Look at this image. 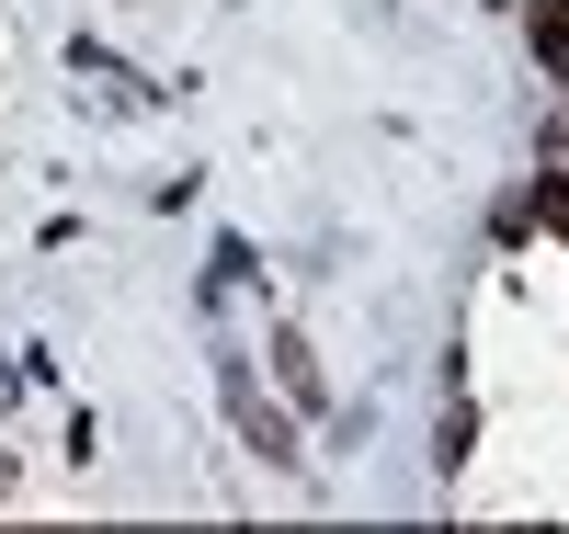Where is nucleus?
I'll use <instances>...</instances> for the list:
<instances>
[{
	"instance_id": "1",
	"label": "nucleus",
	"mask_w": 569,
	"mask_h": 534,
	"mask_svg": "<svg viewBox=\"0 0 569 534\" xmlns=\"http://www.w3.org/2000/svg\"><path fill=\"white\" fill-rule=\"evenodd\" d=\"M228 410H240V432H251V444H262L273 466H297V432H284V421H273V410L251 399V386H228Z\"/></svg>"
},
{
	"instance_id": "2",
	"label": "nucleus",
	"mask_w": 569,
	"mask_h": 534,
	"mask_svg": "<svg viewBox=\"0 0 569 534\" xmlns=\"http://www.w3.org/2000/svg\"><path fill=\"white\" fill-rule=\"evenodd\" d=\"M536 58L569 80V0H536Z\"/></svg>"
},
{
	"instance_id": "3",
	"label": "nucleus",
	"mask_w": 569,
	"mask_h": 534,
	"mask_svg": "<svg viewBox=\"0 0 569 534\" xmlns=\"http://www.w3.org/2000/svg\"><path fill=\"white\" fill-rule=\"evenodd\" d=\"M273 375H284V386H297V399L319 410V364H308V342H297V330H284V342H273Z\"/></svg>"
}]
</instances>
